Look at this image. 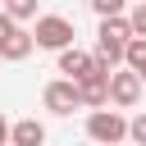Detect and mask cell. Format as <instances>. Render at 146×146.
Segmentation results:
<instances>
[{
  "instance_id": "8992f818",
  "label": "cell",
  "mask_w": 146,
  "mask_h": 146,
  "mask_svg": "<svg viewBox=\"0 0 146 146\" xmlns=\"http://www.w3.org/2000/svg\"><path fill=\"white\" fill-rule=\"evenodd\" d=\"M91 50H78V46H68V50H59V73L64 78H73V82H82V78H91Z\"/></svg>"
},
{
  "instance_id": "6da1fadb",
  "label": "cell",
  "mask_w": 146,
  "mask_h": 146,
  "mask_svg": "<svg viewBox=\"0 0 146 146\" xmlns=\"http://www.w3.org/2000/svg\"><path fill=\"white\" fill-rule=\"evenodd\" d=\"M128 41H132V27H128V18H123V14L100 18V27H96V59H105L110 68H119V64H123Z\"/></svg>"
},
{
  "instance_id": "9a60e30c",
  "label": "cell",
  "mask_w": 146,
  "mask_h": 146,
  "mask_svg": "<svg viewBox=\"0 0 146 146\" xmlns=\"http://www.w3.org/2000/svg\"><path fill=\"white\" fill-rule=\"evenodd\" d=\"M14 27H18V23H14V18H9V14H5V9H0V41H5V36H9V32H14Z\"/></svg>"
},
{
  "instance_id": "e0dca14e",
  "label": "cell",
  "mask_w": 146,
  "mask_h": 146,
  "mask_svg": "<svg viewBox=\"0 0 146 146\" xmlns=\"http://www.w3.org/2000/svg\"><path fill=\"white\" fill-rule=\"evenodd\" d=\"M137 78H141V87H146V64H141V68H137Z\"/></svg>"
},
{
  "instance_id": "ba28073f",
  "label": "cell",
  "mask_w": 146,
  "mask_h": 146,
  "mask_svg": "<svg viewBox=\"0 0 146 146\" xmlns=\"http://www.w3.org/2000/svg\"><path fill=\"white\" fill-rule=\"evenodd\" d=\"M32 46H36V41H32V32H27V27H14V32L0 41V59L18 64V59H27V55H32Z\"/></svg>"
},
{
  "instance_id": "4fadbf2b",
  "label": "cell",
  "mask_w": 146,
  "mask_h": 146,
  "mask_svg": "<svg viewBox=\"0 0 146 146\" xmlns=\"http://www.w3.org/2000/svg\"><path fill=\"white\" fill-rule=\"evenodd\" d=\"M123 5H128V0H91V9H96L100 18H114V14H123Z\"/></svg>"
},
{
  "instance_id": "8fae6325",
  "label": "cell",
  "mask_w": 146,
  "mask_h": 146,
  "mask_svg": "<svg viewBox=\"0 0 146 146\" xmlns=\"http://www.w3.org/2000/svg\"><path fill=\"white\" fill-rule=\"evenodd\" d=\"M0 9H5L14 23H27V18H36V0H5Z\"/></svg>"
},
{
  "instance_id": "277c9868",
  "label": "cell",
  "mask_w": 146,
  "mask_h": 146,
  "mask_svg": "<svg viewBox=\"0 0 146 146\" xmlns=\"http://www.w3.org/2000/svg\"><path fill=\"white\" fill-rule=\"evenodd\" d=\"M41 100H46V110H50V114H73V110L82 105V100H78V82H73V78H55V82H46Z\"/></svg>"
},
{
  "instance_id": "2e32d148",
  "label": "cell",
  "mask_w": 146,
  "mask_h": 146,
  "mask_svg": "<svg viewBox=\"0 0 146 146\" xmlns=\"http://www.w3.org/2000/svg\"><path fill=\"white\" fill-rule=\"evenodd\" d=\"M0 146H9V119L0 114Z\"/></svg>"
},
{
  "instance_id": "7a4b0ae2",
  "label": "cell",
  "mask_w": 146,
  "mask_h": 146,
  "mask_svg": "<svg viewBox=\"0 0 146 146\" xmlns=\"http://www.w3.org/2000/svg\"><path fill=\"white\" fill-rule=\"evenodd\" d=\"M87 137H91L96 146H119V141L128 137V119H123L119 110H91V114H87Z\"/></svg>"
},
{
  "instance_id": "5bb4252c",
  "label": "cell",
  "mask_w": 146,
  "mask_h": 146,
  "mask_svg": "<svg viewBox=\"0 0 146 146\" xmlns=\"http://www.w3.org/2000/svg\"><path fill=\"white\" fill-rule=\"evenodd\" d=\"M128 137H132L137 146H146V114H137V119H128Z\"/></svg>"
},
{
  "instance_id": "52a82bcc",
  "label": "cell",
  "mask_w": 146,
  "mask_h": 146,
  "mask_svg": "<svg viewBox=\"0 0 146 146\" xmlns=\"http://www.w3.org/2000/svg\"><path fill=\"white\" fill-rule=\"evenodd\" d=\"M78 100H82L87 110H105V105H110V78H100V73L82 78V82H78Z\"/></svg>"
},
{
  "instance_id": "ac0fdd59",
  "label": "cell",
  "mask_w": 146,
  "mask_h": 146,
  "mask_svg": "<svg viewBox=\"0 0 146 146\" xmlns=\"http://www.w3.org/2000/svg\"><path fill=\"white\" fill-rule=\"evenodd\" d=\"M128 5H141V0H128Z\"/></svg>"
},
{
  "instance_id": "7c38bea8",
  "label": "cell",
  "mask_w": 146,
  "mask_h": 146,
  "mask_svg": "<svg viewBox=\"0 0 146 146\" xmlns=\"http://www.w3.org/2000/svg\"><path fill=\"white\" fill-rule=\"evenodd\" d=\"M128 27H132V36H146V0H141V5H132V14H128Z\"/></svg>"
},
{
  "instance_id": "9c48e42d",
  "label": "cell",
  "mask_w": 146,
  "mask_h": 146,
  "mask_svg": "<svg viewBox=\"0 0 146 146\" xmlns=\"http://www.w3.org/2000/svg\"><path fill=\"white\" fill-rule=\"evenodd\" d=\"M9 146H46V128L36 119H18L9 123Z\"/></svg>"
},
{
  "instance_id": "30bf717a",
  "label": "cell",
  "mask_w": 146,
  "mask_h": 146,
  "mask_svg": "<svg viewBox=\"0 0 146 146\" xmlns=\"http://www.w3.org/2000/svg\"><path fill=\"white\" fill-rule=\"evenodd\" d=\"M141 64H146V36H132V41H128V50H123V68H132V73H137Z\"/></svg>"
},
{
  "instance_id": "3957f363",
  "label": "cell",
  "mask_w": 146,
  "mask_h": 146,
  "mask_svg": "<svg viewBox=\"0 0 146 146\" xmlns=\"http://www.w3.org/2000/svg\"><path fill=\"white\" fill-rule=\"evenodd\" d=\"M32 41H36L41 50H68V46H73V23H68L64 14H41L36 27H32Z\"/></svg>"
},
{
  "instance_id": "5b68a950",
  "label": "cell",
  "mask_w": 146,
  "mask_h": 146,
  "mask_svg": "<svg viewBox=\"0 0 146 146\" xmlns=\"http://www.w3.org/2000/svg\"><path fill=\"white\" fill-rule=\"evenodd\" d=\"M137 100H141V78H137L132 68H114V73H110V105L128 110V105H137Z\"/></svg>"
}]
</instances>
